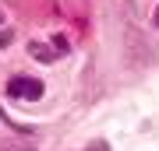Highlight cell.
Instances as JSON below:
<instances>
[{
	"mask_svg": "<svg viewBox=\"0 0 159 151\" xmlns=\"http://www.w3.org/2000/svg\"><path fill=\"white\" fill-rule=\"evenodd\" d=\"M0 151H4V148H0Z\"/></svg>",
	"mask_w": 159,
	"mask_h": 151,
	"instance_id": "8992f818",
	"label": "cell"
},
{
	"mask_svg": "<svg viewBox=\"0 0 159 151\" xmlns=\"http://www.w3.org/2000/svg\"><path fill=\"white\" fill-rule=\"evenodd\" d=\"M29 53L35 56V60H43V63H53V60H57V49H53V46H46V42H39V39H35L32 46H29Z\"/></svg>",
	"mask_w": 159,
	"mask_h": 151,
	"instance_id": "7a4b0ae2",
	"label": "cell"
},
{
	"mask_svg": "<svg viewBox=\"0 0 159 151\" xmlns=\"http://www.w3.org/2000/svg\"><path fill=\"white\" fill-rule=\"evenodd\" d=\"M152 25H159V7H156V11H152Z\"/></svg>",
	"mask_w": 159,
	"mask_h": 151,
	"instance_id": "277c9868",
	"label": "cell"
},
{
	"mask_svg": "<svg viewBox=\"0 0 159 151\" xmlns=\"http://www.w3.org/2000/svg\"><path fill=\"white\" fill-rule=\"evenodd\" d=\"M0 25H4V11H0Z\"/></svg>",
	"mask_w": 159,
	"mask_h": 151,
	"instance_id": "5b68a950",
	"label": "cell"
},
{
	"mask_svg": "<svg viewBox=\"0 0 159 151\" xmlns=\"http://www.w3.org/2000/svg\"><path fill=\"white\" fill-rule=\"evenodd\" d=\"M43 81L39 78H25V74H18V78L7 81V95L18 99V102H35V99H43Z\"/></svg>",
	"mask_w": 159,
	"mask_h": 151,
	"instance_id": "6da1fadb",
	"label": "cell"
},
{
	"mask_svg": "<svg viewBox=\"0 0 159 151\" xmlns=\"http://www.w3.org/2000/svg\"><path fill=\"white\" fill-rule=\"evenodd\" d=\"M11 42H14V28H4V32H0V49H7Z\"/></svg>",
	"mask_w": 159,
	"mask_h": 151,
	"instance_id": "3957f363",
	"label": "cell"
}]
</instances>
